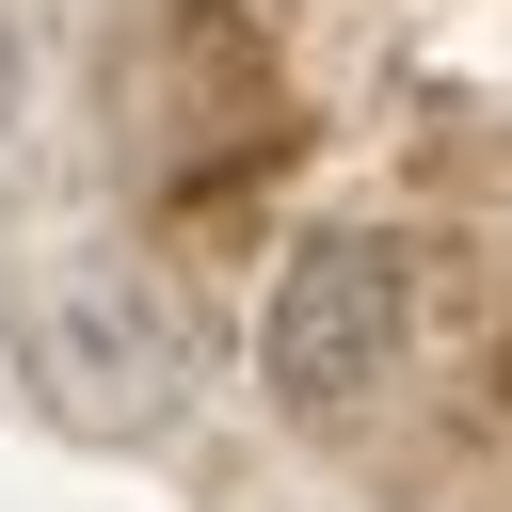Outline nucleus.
I'll return each instance as SVG.
<instances>
[{
  "label": "nucleus",
  "mask_w": 512,
  "mask_h": 512,
  "mask_svg": "<svg viewBox=\"0 0 512 512\" xmlns=\"http://www.w3.org/2000/svg\"><path fill=\"white\" fill-rule=\"evenodd\" d=\"M32 384L64 400V432H176L192 416V320L128 272V256H48L32 272Z\"/></svg>",
  "instance_id": "obj_1"
},
{
  "label": "nucleus",
  "mask_w": 512,
  "mask_h": 512,
  "mask_svg": "<svg viewBox=\"0 0 512 512\" xmlns=\"http://www.w3.org/2000/svg\"><path fill=\"white\" fill-rule=\"evenodd\" d=\"M400 352H416V288H400L384 240H304L256 304V384H272L288 432H352L400 384Z\"/></svg>",
  "instance_id": "obj_2"
},
{
  "label": "nucleus",
  "mask_w": 512,
  "mask_h": 512,
  "mask_svg": "<svg viewBox=\"0 0 512 512\" xmlns=\"http://www.w3.org/2000/svg\"><path fill=\"white\" fill-rule=\"evenodd\" d=\"M16 112H32V32H16V0H0V144H16Z\"/></svg>",
  "instance_id": "obj_3"
}]
</instances>
